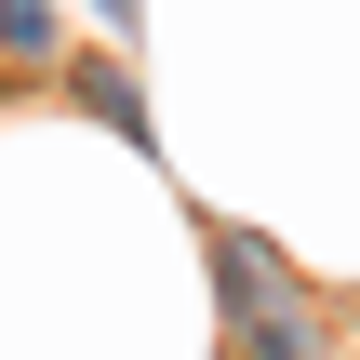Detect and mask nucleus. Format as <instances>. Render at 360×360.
<instances>
[{
    "label": "nucleus",
    "instance_id": "obj_1",
    "mask_svg": "<svg viewBox=\"0 0 360 360\" xmlns=\"http://www.w3.org/2000/svg\"><path fill=\"white\" fill-rule=\"evenodd\" d=\"M214 307H227V347L240 360H321V294L254 227H214Z\"/></svg>",
    "mask_w": 360,
    "mask_h": 360
},
{
    "label": "nucleus",
    "instance_id": "obj_2",
    "mask_svg": "<svg viewBox=\"0 0 360 360\" xmlns=\"http://www.w3.org/2000/svg\"><path fill=\"white\" fill-rule=\"evenodd\" d=\"M0 67H53V0H0Z\"/></svg>",
    "mask_w": 360,
    "mask_h": 360
},
{
    "label": "nucleus",
    "instance_id": "obj_3",
    "mask_svg": "<svg viewBox=\"0 0 360 360\" xmlns=\"http://www.w3.org/2000/svg\"><path fill=\"white\" fill-rule=\"evenodd\" d=\"M80 107H94V120H120V134L147 147V107H134V80H120V67H80Z\"/></svg>",
    "mask_w": 360,
    "mask_h": 360
},
{
    "label": "nucleus",
    "instance_id": "obj_4",
    "mask_svg": "<svg viewBox=\"0 0 360 360\" xmlns=\"http://www.w3.org/2000/svg\"><path fill=\"white\" fill-rule=\"evenodd\" d=\"M94 13H107V27H134V0H94Z\"/></svg>",
    "mask_w": 360,
    "mask_h": 360
}]
</instances>
